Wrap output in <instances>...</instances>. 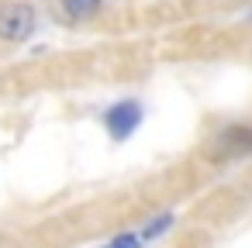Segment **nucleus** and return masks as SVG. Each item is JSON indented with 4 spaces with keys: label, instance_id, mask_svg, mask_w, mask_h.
Segmentation results:
<instances>
[{
    "label": "nucleus",
    "instance_id": "6",
    "mask_svg": "<svg viewBox=\"0 0 252 248\" xmlns=\"http://www.w3.org/2000/svg\"><path fill=\"white\" fill-rule=\"evenodd\" d=\"M142 245H145V241H142L135 231H121V234H114L104 248H142Z\"/></svg>",
    "mask_w": 252,
    "mask_h": 248
},
{
    "label": "nucleus",
    "instance_id": "1",
    "mask_svg": "<svg viewBox=\"0 0 252 248\" xmlns=\"http://www.w3.org/2000/svg\"><path fill=\"white\" fill-rule=\"evenodd\" d=\"M249 155H252V124H245V121L224 124L211 138V148H207L211 162H235V159H249Z\"/></svg>",
    "mask_w": 252,
    "mask_h": 248
},
{
    "label": "nucleus",
    "instance_id": "2",
    "mask_svg": "<svg viewBox=\"0 0 252 248\" xmlns=\"http://www.w3.org/2000/svg\"><path fill=\"white\" fill-rule=\"evenodd\" d=\"M38 28V14L32 4H25V0H11V4L0 7V42L7 45H21L35 35Z\"/></svg>",
    "mask_w": 252,
    "mask_h": 248
},
{
    "label": "nucleus",
    "instance_id": "4",
    "mask_svg": "<svg viewBox=\"0 0 252 248\" xmlns=\"http://www.w3.org/2000/svg\"><path fill=\"white\" fill-rule=\"evenodd\" d=\"M56 11L66 25H87L104 11V0H56Z\"/></svg>",
    "mask_w": 252,
    "mask_h": 248
},
{
    "label": "nucleus",
    "instance_id": "3",
    "mask_svg": "<svg viewBox=\"0 0 252 248\" xmlns=\"http://www.w3.org/2000/svg\"><path fill=\"white\" fill-rule=\"evenodd\" d=\"M142 121H145V107L135 97H125V100H118L104 110V128L114 141H128L142 128Z\"/></svg>",
    "mask_w": 252,
    "mask_h": 248
},
{
    "label": "nucleus",
    "instance_id": "5",
    "mask_svg": "<svg viewBox=\"0 0 252 248\" xmlns=\"http://www.w3.org/2000/svg\"><path fill=\"white\" fill-rule=\"evenodd\" d=\"M173 224H176V214H173V210H162V214H156V217L145 220V227L138 231V238H142V241H156V238H162Z\"/></svg>",
    "mask_w": 252,
    "mask_h": 248
}]
</instances>
